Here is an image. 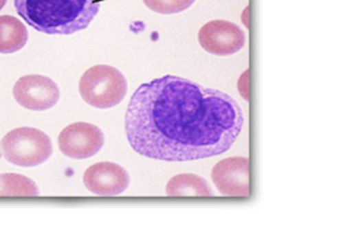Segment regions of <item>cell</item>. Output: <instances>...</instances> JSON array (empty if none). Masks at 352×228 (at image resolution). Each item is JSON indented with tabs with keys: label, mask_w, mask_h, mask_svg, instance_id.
I'll use <instances>...</instances> for the list:
<instances>
[{
	"label": "cell",
	"mask_w": 352,
	"mask_h": 228,
	"mask_svg": "<svg viewBox=\"0 0 352 228\" xmlns=\"http://www.w3.org/2000/svg\"><path fill=\"white\" fill-rule=\"evenodd\" d=\"M244 123L241 106L232 96L166 75L136 89L124 126L139 155L174 162L223 154L234 145Z\"/></svg>",
	"instance_id": "1"
},
{
	"label": "cell",
	"mask_w": 352,
	"mask_h": 228,
	"mask_svg": "<svg viewBox=\"0 0 352 228\" xmlns=\"http://www.w3.org/2000/svg\"><path fill=\"white\" fill-rule=\"evenodd\" d=\"M17 14L30 27L47 34L86 30L100 11L99 0H14Z\"/></svg>",
	"instance_id": "2"
},
{
	"label": "cell",
	"mask_w": 352,
	"mask_h": 228,
	"mask_svg": "<svg viewBox=\"0 0 352 228\" xmlns=\"http://www.w3.org/2000/svg\"><path fill=\"white\" fill-rule=\"evenodd\" d=\"M126 78L117 68L99 65L89 68L80 78L79 92L92 107L111 109L120 104L126 95Z\"/></svg>",
	"instance_id": "3"
},
{
	"label": "cell",
	"mask_w": 352,
	"mask_h": 228,
	"mask_svg": "<svg viewBox=\"0 0 352 228\" xmlns=\"http://www.w3.org/2000/svg\"><path fill=\"white\" fill-rule=\"evenodd\" d=\"M6 161L19 167H36L52 155L51 139L43 131L32 127H21L9 131L0 144Z\"/></svg>",
	"instance_id": "4"
},
{
	"label": "cell",
	"mask_w": 352,
	"mask_h": 228,
	"mask_svg": "<svg viewBox=\"0 0 352 228\" xmlns=\"http://www.w3.org/2000/svg\"><path fill=\"white\" fill-rule=\"evenodd\" d=\"M12 95L21 107L33 111H48L60 98V91L55 81L38 74L20 78L12 89Z\"/></svg>",
	"instance_id": "5"
},
{
	"label": "cell",
	"mask_w": 352,
	"mask_h": 228,
	"mask_svg": "<svg viewBox=\"0 0 352 228\" xmlns=\"http://www.w3.org/2000/svg\"><path fill=\"white\" fill-rule=\"evenodd\" d=\"M198 40L204 51L226 57L241 51L247 42L244 31L229 21H208L199 31Z\"/></svg>",
	"instance_id": "6"
},
{
	"label": "cell",
	"mask_w": 352,
	"mask_h": 228,
	"mask_svg": "<svg viewBox=\"0 0 352 228\" xmlns=\"http://www.w3.org/2000/svg\"><path fill=\"white\" fill-rule=\"evenodd\" d=\"M104 144L102 131L94 124L83 122L65 127L58 137L62 154L77 160L92 157L100 151Z\"/></svg>",
	"instance_id": "7"
},
{
	"label": "cell",
	"mask_w": 352,
	"mask_h": 228,
	"mask_svg": "<svg viewBox=\"0 0 352 228\" xmlns=\"http://www.w3.org/2000/svg\"><path fill=\"white\" fill-rule=\"evenodd\" d=\"M249 159L236 156L218 162L212 170V181L221 194L227 196H249Z\"/></svg>",
	"instance_id": "8"
},
{
	"label": "cell",
	"mask_w": 352,
	"mask_h": 228,
	"mask_svg": "<svg viewBox=\"0 0 352 228\" xmlns=\"http://www.w3.org/2000/svg\"><path fill=\"white\" fill-rule=\"evenodd\" d=\"M83 183L86 188L96 195L118 196L129 188L130 176L118 164L99 162L85 171Z\"/></svg>",
	"instance_id": "9"
},
{
	"label": "cell",
	"mask_w": 352,
	"mask_h": 228,
	"mask_svg": "<svg viewBox=\"0 0 352 228\" xmlns=\"http://www.w3.org/2000/svg\"><path fill=\"white\" fill-rule=\"evenodd\" d=\"M29 40L26 26L11 15L0 16V53L12 54L23 49Z\"/></svg>",
	"instance_id": "10"
},
{
	"label": "cell",
	"mask_w": 352,
	"mask_h": 228,
	"mask_svg": "<svg viewBox=\"0 0 352 228\" xmlns=\"http://www.w3.org/2000/svg\"><path fill=\"white\" fill-rule=\"evenodd\" d=\"M169 196H211L210 184L204 177L195 174H182L171 178L166 186Z\"/></svg>",
	"instance_id": "11"
},
{
	"label": "cell",
	"mask_w": 352,
	"mask_h": 228,
	"mask_svg": "<svg viewBox=\"0 0 352 228\" xmlns=\"http://www.w3.org/2000/svg\"><path fill=\"white\" fill-rule=\"evenodd\" d=\"M38 187L35 182L17 174H0V196H36Z\"/></svg>",
	"instance_id": "12"
},
{
	"label": "cell",
	"mask_w": 352,
	"mask_h": 228,
	"mask_svg": "<svg viewBox=\"0 0 352 228\" xmlns=\"http://www.w3.org/2000/svg\"><path fill=\"white\" fill-rule=\"evenodd\" d=\"M146 6L161 14H179L191 8L195 0H143Z\"/></svg>",
	"instance_id": "13"
},
{
	"label": "cell",
	"mask_w": 352,
	"mask_h": 228,
	"mask_svg": "<svg viewBox=\"0 0 352 228\" xmlns=\"http://www.w3.org/2000/svg\"><path fill=\"white\" fill-rule=\"evenodd\" d=\"M239 92L245 101H249V70L245 71L239 78L238 83Z\"/></svg>",
	"instance_id": "14"
},
{
	"label": "cell",
	"mask_w": 352,
	"mask_h": 228,
	"mask_svg": "<svg viewBox=\"0 0 352 228\" xmlns=\"http://www.w3.org/2000/svg\"><path fill=\"white\" fill-rule=\"evenodd\" d=\"M241 20L245 26L249 29V6H247L245 10L243 11L241 14Z\"/></svg>",
	"instance_id": "15"
},
{
	"label": "cell",
	"mask_w": 352,
	"mask_h": 228,
	"mask_svg": "<svg viewBox=\"0 0 352 228\" xmlns=\"http://www.w3.org/2000/svg\"><path fill=\"white\" fill-rule=\"evenodd\" d=\"M6 2H8V0H0V11L2 10L3 8H4Z\"/></svg>",
	"instance_id": "16"
}]
</instances>
